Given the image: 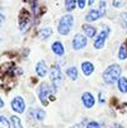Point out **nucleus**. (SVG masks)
I'll use <instances>...</instances> for the list:
<instances>
[{
	"instance_id": "nucleus-1",
	"label": "nucleus",
	"mask_w": 127,
	"mask_h": 128,
	"mask_svg": "<svg viewBox=\"0 0 127 128\" xmlns=\"http://www.w3.org/2000/svg\"><path fill=\"white\" fill-rule=\"evenodd\" d=\"M120 76H121V67L118 65H111L103 72V80L106 84H110V85L118 82Z\"/></svg>"
},
{
	"instance_id": "nucleus-2",
	"label": "nucleus",
	"mask_w": 127,
	"mask_h": 128,
	"mask_svg": "<svg viewBox=\"0 0 127 128\" xmlns=\"http://www.w3.org/2000/svg\"><path fill=\"white\" fill-rule=\"evenodd\" d=\"M72 26H74L72 15H65V16H62L60 19V22H59V26H57V31L61 35H67L71 31Z\"/></svg>"
},
{
	"instance_id": "nucleus-3",
	"label": "nucleus",
	"mask_w": 127,
	"mask_h": 128,
	"mask_svg": "<svg viewBox=\"0 0 127 128\" xmlns=\"http://www.w3.org/2000/svg\"><path fill=\"white\" fill-rule=\"evenodd\" d=\"M50 78L54 84L55 88H59L61 82H62V75H61V71H60V67L57 65H54L50 70Z\"/></svg>"
},
{
	"instance_id": "nucleus-4",
	"label": "nucleus",
	"mask_w": 127,
	"mask_h": 128,
	"mask_svg": "<svg viewBox=\"0 0 127 128\" xmlns=\"http://www.w3.org/2000/svg\"><path fill=\"white\" fill-rule=\"evenodd\" d=\"M108 35H110V29H108V28H105V29L100 32V35L97 36V39L95 40V44H93L95 48H102L103 45H105V40L107 39Z\"/></svg>"
},
{
	"instance_id": "nucleus-5",
	"label": "nucleus",
	"mask_w": 127,
	"mask_h": 128,
	"mask_svg": "<svg viewBox=\"0 0 127 128\" xmlns=\"http://www.w3.org/2000/svg\"><path fill=\"white\" fill-rule=\"evenodd\" d=\"M49 93H50V88H49L47 84H41V86L39 87V98L44 106H47V103H49V101H47Z\"/></svg>"
},
{
	"instance_id": "nucleus-6",
	"label": "nucleus",
	"mask_w": 127,
	"mask_h": 128,
	"mask_svg": "<svg viewBox=\"0 0 127 128\" xmlns=\"http://www.w3.org/2000/svg\"><path fill=\"white\" fill-rule=\"evenodd\" d=\"M11 107L15 112L18 113H23L24 110H25V102L23 100V97H15L11 102Z\"/></svg>"
},
{
	"instance_id": "nucleus-7",
	"label": "nucleus",
	"mask_w": 127,
	"mask_h": 128,
	"mask_svg": "<svg viewBox=\"0 0 127 128\" xmlns=\"http://www.w3.org/2000/svg\"><path fill=\"white\" fill-rule=\"evenodd\" d=\"M74 48L75 50H81V48H84L85 46L87 45V40H86V38H85L84 35H81V34H77L75 38H74Z\"/></svg>"
},
{
	"instance_id": "nucleus-8",
	"label": "nucleus",
	"mask_w": 127,
	"mask_h": 128,
	"mask_svg": "<svg viewBox=\"0 0 127 128\" xmlns=\"http://www.w3.org/2000/svg\"><path fill=\"white\" fill-rule=\"evenodd\" d=\"M82 102H84V106L86 108H91L95 104V98L90 92H85L82 94Z\"/></svg>"
},
{
	"instance_id": "nucleus-9",
	"label": "nucleus",
	"mask_w": 127,
	"mask_h": 128,
	"mask_svg": "<svg viewBox=\"0 0 127 128\" xmlns=\"http://www.w3.org/2000/svg\"><path fill=\"white\" fill-rule=\"evenodd\" d=\"M36 72L40 77H44L46 74H47V66L44 61H40L38 65H36Z\"/></svg>"
},
{
	"instance_id": "nucleus-10",
	"label": "nucleus",
	"mask_w": 127,
	"mask_h": 128,
	"mask_svg": "<svg viewBox=\"0 0 127 128\" xmlns=\"http://www.w3.org/2000/svg\"><path fill=\"white\" fill-rule=\"evenodd\" d=\"M52 51L57 55V56H62L64 55V52H65V50H64V46H62V44L59 42V41H55V42L52 44Z\"/></svg>"
},
{
	"instance_id": "nucleus-11",
	"label": "nucleus",
	"mask_w": 127,
	"mask_h": 128,
	"mask_svg": "<svg viewBox=\"0 0 127 128\" xmlns=\"http://www.w3.org/2000/svg\"><path fill=\"white\" fill-rule=\"evenodd\" d=\"M98 18H101V12L98 11V10H91L87 15H86V21H95V20H97Z\"/></svg>"
},
{
	"instance_id": "nucleus-12",
	"label": "nucleus",
	"mask_w": 127,
	"mask_h": 128,
	"mask_svg": "<svg viewBox=\"0 0 127 128\" xmlns=\"http://www.w3.org/2000/svg\"><path fill=\"white\" fill-rule=\"evenodd\" d=\"M82 30H84V32L86 34L87 38H93L96 35V29L93 26L88 25V24H85L84 26H82Z\"/></svg>"
},
{
	"instance_id": "nucleus-13",
	"label": "nucleus",
	"mask_w": 127,
	"mask_h": 128,
	"mask_svg": "<svg viewBox=\"0 0 127 128\" xmlns=\"http://www.w3.org/2000/svg\"><path fill=\"white\" fill-rule=\"evenodd\" d=\"M81 67H82V71H84V74L86 76H88V75H91V74L93 72V65H92L91 62H88V61L82 62Z\"/></svg>"
},
{
	"instance_id": "nucleus-14",
	"label": "nucleus",
	"mask_w": 127,
	"mask_h": 128,
	"mask_svg": "<svg viewBox=\"0 0 127 128\" xmlns=\"http://www.w3.org/2000/svg\"><path fill=\"white\" fill-rule=\"evenodd\" d=\"M118 90L122 92V93H127V78L125 77H121L118 80Z\"/></svg>"
},
{
	"instance_id": "nucleus-15",
	"label": "nucleus",
	"mask_w": 127,
	"mask_h": 128,
	"mask_svg": "<svg viewBox=\"0 0 127 128\" xmlns=\"http://www.w3.org/2000/svg\"><path fill=\"white\" fill-rule=\"evenodd\" d=\"M66 74L70 77V80H72V81H75L77 78V70H76V67H69L66 70Z\"/></svg>"
},
{
	"instance_id": "nucleus-16",
	"label": "nucleus",
	"mask_w": 127,
	"mask_h": 128,
	"mask_svg": "<svg viewBox=\"0 0 127 128\" xmlns=\"http://www.w3.org/2000/svg\"><path fill=\"white\" fill-rule=\"evenodd\" d=\"M50 35H51V29H50V28H46V29H42V30H40L39 38H40L41 40H45V39H47Z\"/></svg>"
},
{
	"instance_id": "nucleus-17",
	"label": "nucleus",
	"mask_w": 127,
	"mask_h": 128,
	"mask_svg": "<svg viewBox=\"0 0 127 128\" xmlns=\"http://www.w3.org/2000/svg\"><path fill=\"white\" fill-rule=\"evenodd\" d=\"M75 5H76V1L75 0H66L65 1V8L67 11H71L75 9Z\"/></svg>"
},
{
	"instance_id": "nucleus-18",
	"label": "nucleus",
	"mask_w": 127,
	"mask_h": 128,
	"mask_svg": "<svg viewBox=\"0 0 127 128\" xmlns=\"http://www.w3.org/2000/svg\"><path fill=\"white\" fill-rule=\"evenodd\" d=\"M118 57H120V60H125L127 57V50H126V46L125 45H121L120 52H118Z\"/></svg>"
},
{
	"instance_id": "nucleus-19",
	"label": "nucleus",
	"mask_w": 127,
	"mask_h": 128,
	"mask_svg": "<svg viewBox=\"0 0 127 128\" xmlns=\"http://www.w3.org/2000/svg\"><path fill=\"white\" fill-rule=\"evenodd\" d=\"M0 128H10V122L4 116L0 117Z\"/></svg>"
},
{
	"instance_id": "nucleus-20",
	"label": "nucleus",
	"mask_w": 127,
	"mask_h": 128,
	"mask_svg": "<svg viewBox=\"0 0 127 128\" xmlns=\"http://www.w3.org/2000/svg\"><path fill=\"white\" fill-rule=\"evenodd\" d=\"M35 117H36L38 121H42V120L45 118V111H42V110H36V111H35Z\"/></svg>"
},
{
	"instance_id": "nucleus-21",
	"label": "nucleus",
	"mask_w": 127,
	"mask_h": 128,
	"mask_svg": "<svg viewBox=\"0 0 127 128\" xmlns=\"http://www.w3.org/2000/svg\"><path fill=\"white\" fill-rule=\"evenodd\" d=\"M11 121H13V124H14V128H23L21 126V122H20V120L16 117V116H13L11 117Z\"/></svg>"
},
{
	"instance_id": "nucleus-22",
	"label": "nucleus",
	"mask_w": 127,
	"mask_h": 128,
	"mask_svg": "<svg viewBox=\"0 0 127 128\" xmlns=\"http://www.w3.org/2000/svg\"><path fill=\"white\" fill-rule=\"evenodd\" d=\"M86 128H101V126H100V123L92 121V122H88V123H87Z\"/></svg>"
},
{
	"instance_id": "nucleus-23",
	"label": "nucleus",
	"mask_w": 127,
	"mask_h": 128,
	"mask_svg": "<svg viewBox=\"0 0 127 128\" xmlns=\"http://www.w3.org/2000/svg\"><path fill=\"white\" fill-rule=\"evenodd\" d=\"M121 21H122V25L127 29V12H123L121 15Z\"/></svg>"
},
{
	"instance_id": "nucleus-24",
	"label": "nucleus",
	"mask_w": 127,
	"mask_h": 128,
	"mask_svg": "<svg viewBox=\"0 0 127 128\" xmlns=\"http://www.w3.org/2000/svg\"><path fill=\"white\" fill-rule=\"evenodd\" d=\"M105 6H106V2L105 1H101V4H100V12H101V16H103L105 15Z\"/></svg>"
},
{
	"instance_id": "nucleus-25",
	"label": "nucleus",
	"mask_w": 127,
	"mask_h": 128,
	"mask_svg": "<svg viewBox=\"0 0 127 128\" xmlns=\"http://www.w3.org/2000/svg\"><path fill=\"white\" fill-rule=\"evenodd\" d=\"M77 5L80 9H84L85 5H86V0H77Z\"/></svg>"
},
{
	"instance_id": "nucleus-26",
	"label": "nucleus",
	"mask_w": 127,
	"mask_h": 128,
	"mask_svg": "<svg viewBox=\"0 0 127 128\" xmlns=\"http://www.w3.org/2000/svg\"><path fill=\"white\" fill-rule=\"evenodd\" d=\"M122 5V1L121 0H113V6L115 8H120Z\"/></svg>"
},
{
	"instance_id": "nucleus-27",
	"label": "nucleus",
	"mask_w": 127,
	"mask_h": 128,
	"mask_svg": "<svg viewBox=\"0 0 127 128\" xmlns=\"http://www.w3.org/2000/svg\"><path fill=\"white\" fill-rule=\"evenodd\" d=\"M93 1H95V0H88V4H90V5H92V4H93Z\"/></svg>"
}]
</instances>
